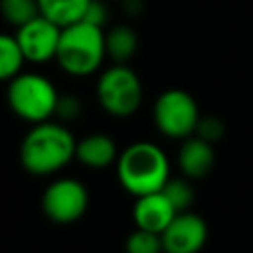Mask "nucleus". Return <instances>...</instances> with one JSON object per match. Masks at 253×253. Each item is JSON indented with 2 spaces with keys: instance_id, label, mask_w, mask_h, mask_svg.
<instances>
[{
  "instance_id": "f257e3e1",
  "label": "nucleus",
  "mask_w": 253,
  "mask_h": 253,
  "mask_svg": "<svg viewBox=\"0 0 253 253\" xmlns=\"http://www.w3.org/2000/svg\"><path fill=\"white\" fill-rule=\"evenodd\" d=\"M75 136L57 121L32 125L18 150L22 168L32 176H51L63 170L75 158Z\"/></svg>"
},
{
  "instance_id": "f03ea898",
  "label": "nucleus",
  "mask_w": 253,
  "mask_h": 253,
  "mask_svg": "<svg viewBox=\"0 0 253 253\" xmlns=\"http://www.w3.org/2000/svg\"><path fill=\"white\" fill-rule=\"evenodd\" d=\"M117 178L132 196L162 190L170 178V162L164 150L152 142L138 140L117 156Z\"/></svg>"
},
{
  "instance_id": "7ed1b4c3",
  "label": "nucleus",
  "mask_w": 253,
  "mask_h": 253,
  "mask_svg": "<svg viewBox=\"0 0 253 253\" xmlns=\"http://www.w3.org/2000/svg\"><path fill=\"white\" fill-rule=\"evenodd\" d=\"M105 57V28H99L85 20L61 28L55 61L67 75H93L103 65Z\"/></svg>"
},
{
  "instance_id": "20e7f679",
  "label": "nucleus",
  "mask_w": 253,
  "mask_h": 253,
  "mask_svg": "<svg viewBox=\"0 0 253 253\" xmlns=\"http://www.w3.org/2000/svg\"><path fill=\"white\" fill-rule=\"evenodd\" d=\"M57 99L59 91L53 81L36 71H20L6 87V103L10 111L30 125L49 121L55 115Z\"/></svg>"
},
{
  "instance_id": "39448f33",
  "label": "nucleus",
  "mask_w": 253,
  "mask_h": 253,
  "mask_svg": "<svg viewBox=\"0 0 253 253\" xmlns=\"http://www.w3.org/2000/svg\"><path fill=\"white\" fill-rule=\"evenodd\" d=\"M97 99L105 113L113 117H130L142 103V83L126 63H113L97 79Z\"/></svg>"
},
{
  "instance_id": "423d86ee",
  "label": "nucleus",
  "mask_w": 253,
  "mask_h": 253,
  "mask_svg": "<svg viewBox=\"0 0 253 253\" xmlns=\"http://www.w3.org/2000/svg\"><path fill=\"white\" fill-rule=\"evenodd\" d=\"M156 128L170 138H186L194 134L200 109L196 99L184 89H166L158 95L152 109Z\"/></svg>"
},
{
  "instance_id": "0eeeda50",
  "label": "nucleus",
  "mask_w": 253,
  "mask_h": 253,
  "mask_svg": "<svg viewBox=\"0 0 253 253\" xmlns=\"http://www.w3.org/2000/svg\"><path fill=\"white\" fill-rule=\"evenodd\" d=\"M87 206L89 192L77 178H55L45 186L42 194V211L49 221L57 225H67L81 219L87 211Z\"/></svg>"
},
{
  "instance_id": "6e6552de",
  "label": "nucleus",
  "mask_w": 253,
  "mask_h": 253,
  "mask_svg": "<svg viewBox=\"0 0 253 253\" xmlns=\"http://www.w3.org/2000/svg\"><path fill=\"white\" fill-rule=\"evenodd\" d=\"M14 36L28 63H47L55 59L61 28L47 20L45 16L38 14L30 22L16 28Z\"/></svg>"
},
{
  "instance_id": "1a4fd4ad",
  "label": "nucleus",
  "mask_w": 253,
  "mask_h": 253,
  "mask_svg": "<svg viewBox=\"0 0 253 253\" xmlns=\"http://www.w3.org/2000/svg\"><path fill=\"white\" fill-rule=\"evenodd\" d=\"M162 253H200L208 241V223L202 215L178 211L160 233Z\"/></svg>"
},
{
  "instance_id": "9d476101",
  "label": "nucleus",
  "mask_w": 253,
  "mask_h": 253,
  "mask_svg": "<svg viewBox=\"0 0 253 253\" xmlns=\"http://www.w3.org/2000/svg\"><path fill=\"white\" fill-rule=\"evenodd\" d=\"M176 213L178 211L172 208V204L166 200V196L160 190L138 196L132 208V219L136 227L154 231V233H162Z\"/></svg>"
},
{
  "instance_id": "9b49d317",
  "label": "nucleus",
  "mask_w": 253,
  "mask_h": 253,
  "mask_svg": "<svg viewBox=\"0 0 253 253\" xmlns=\"http://www.w3.org/2000/svg\"><path fill=\"white\" fill-rule=\"evenodd\" d=\"M215 154L211 142L200 138L198 134H190L184 138L178 150V166L180 172L190 180H200L210 174L213 166Z\"/></svg>"
},
{
  "instance_id": "f8f14e48",
  "label": "nucleus",
  "mask_w": 253,
  "mask_h": 253,
  "mask_svg": "<svg viewBox=\"0 0 253 253\" xmlns=\"http://www.w3.org/2000/svg\"><path fill=\"white\" fill-rule=\"evenodd\" d=\"M117 146L109 134L93 132L77 140L75 158L87 168H107L117 162Z\"/></svg>"
},
{
  "instance_id": "ddd939ff",
  "label": "nucleus",
  "mask_w": 253,
  "mask_h": 253,
  "mask_svg": "<svg viewBox=\"0 0 253 253\" xmlns=\"http://www.w3.org/2000/svg\"><path fill=\"white\" fill-rule=\"evenodd\" d=\"M105 49L113 63H126L138 49V36L126 24H117L105 30Z\"/></svg>"
},
{
  "instance_id": "4468645a",
  "label": "nucleus",
  "mask_w": 253,
  "mask_h": 253,
  "mask_svg": "<svg viewBox=\"0 0 253 253\" xmlns=\"http://www.w3.org/2000/svg\"><path fill=\"white\" fill-rule=\"evenodd\" d=\"M89 2L91 0H38V8L42 16H45L59 28H65L83 20Z\"/></svg>"
},
{
  "instance_id": "2eb2a0df",
  "label": "nucleus",
  "mask_w": 253,
  "mask_h": 253,
  "mask_svg": "<svg viewBox=\"0 0 253 253\" xmlns=\"http://www.w3.org/2000/svg\"><path fill=\"white\" fill-rule=\"evenodd\" d=\"M24 63L26 59L18 45L16 36L0 32V81L8 83L12 77H16L22 71Z\"/></svg>"
},
{
  "instance_id": "dca6fc26",
  "label": "nucleus",
  "mask_w": 253,
  "mask_h": 253,
  "mask_svg": "<svg viewBox=\"0 0 253 253\" xmlns=\"http://www.w3.org/2000/svg\"><path fill=\"white\" fill-rule=\"evenodd\" d=\"M38 14V0H0V16L6 24L14 28H20Z\"/></svg>"
},
{
  "instance_id": "f3484780",
  "label": "nucleus",
  "mask_w": 253,
  "mask_h": 253,
  "mask_svg": "<svg viewBox=\"0 0 253 253\" xmlns=\"http://www.w3.org/2000/svg\"><path fill=\"white\" fill-rule=\"evenodd\" d=\"M160 192L166 196V200L172 204V208L176 211L190 210V206L194 202V188H192L190 178H186V176L184 178H168Z\"/></svg>"
},
{
  "instance_id": "a211bd4d",
  "label": "nucleus",
  "mask_w": 253,
  "mask_h": 253,
  "mask_svg": "<svg viewBox=\"0 0 253 253\" xmlns=\"http://www.w3.org/2000/svg\"><path fill=\"white\" fill-rule=\"evenodd\" d=\"M126 253H162V239L160 233L154 231H146L136 227L125 243Z\"/></svg>"
},
{
  "instance_id": "6ab92c4d",
  "label": "nucleus",
  "mask_w": 253,
  "mask_h": 253,
  "mask_svg": "<svg viewBox=\"0 0 253 253\" xmlns=\"http://www.w3.org/2000/svg\"><path fill=\"white\" fill-rule=\"evenodd\" d=\"M223 132H225V125H223V121L219 119V117H215V115H206V117H200L198 119V125H196V130H194V134H198L200 138H204V140H208V142H215V140H219L221 136H223Z\"/></svg>"
},
{
  "instance_id": "aec40b11",
  "label": "nucleus",
  "mask_w": 253,
  "mask_h": 253,
  "mask_svg": "<svg viewBox=\"0 0 253 253\" xmlns=\"http://www.w3.org/2000/svg\"><path fill=\"white\" fill-rule=\"evenodd\" d=\"M81 101L71 95V93H65L61 95L59 93V99H57V105H55V115L59 119V123H69V121H75L79 115H81Z\"/></svg>"
},
{
  "instance_id": "412c9836",
  "label": "nucleus",
  "mask_w": 253,
  "mask_h": 253,
  "mask_svg": "<svg viewBox=\"0 0 253 253\" xmlns=\"http://www.w3.org/2000/svg\"><path fill=\"white\" fill-rule=\"evenodd\" d=\"M109 4L111 2H107V0H91L83 14V20L89 24H95L99 28H105L109 24V16H111Z\"/></svg>"
},
{
  "instance_id": "4be33fe9",
  "label": "nucleus",
  "mask_w": 253,
  "mask_h": 253,
  "mask_svg": "<svg viewBox=\"0 0 253 253\" xmlns=\"http://www.w3.org/2000/svg\"><path fill=\"white\" fill-rule=\"evenodd\" d=\"M107 2H119V4H123V2H126V0H107Z\"/></svg>"
}]
</instances>
